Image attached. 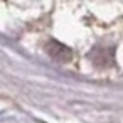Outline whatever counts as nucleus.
Segmentation results:
<instances>
[{"instance_id": "obj_1", "label": "nucleus", "mask_w": 123, "mask_h": 123, "mask_svg": "<svg viewBox=\"0 0 123 123\" xmlns=\"http://www.w3.org/2000/svg\"><path fill=\"white\" fill-rule=\"evenodd\" d=\"M46 51H47V54L54 59V61H57V62H68L69 59H71V49L68 47V46H64V44H61L59 41H51L47 46H46Z\"/></svg>"}]
</instances>
